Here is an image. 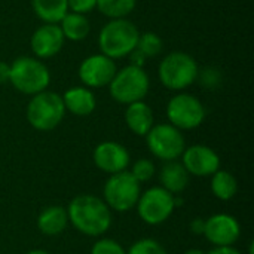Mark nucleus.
<instances>
[{
  "mask_svg": "<svg viewBox=\"0 0 254 254\" xmlns=\"http://www.w3.org/2000/svg\"><path fill=\"white\" fill-rule=\"evenodd\" d=\"M68 223L86 237H101L112 226V210L107 204L91 193L74 196L67 207Z\"/></svg>",
  "mask_w": 254,
  "mask_h": 254,
  "instance_id": "1",
  "label": "nucleus"
},
{
  "mask_svg": "<svg viewBox=\"0 0 254 254\" xmlns=\"http://www.w3.org/2000/svg\"><path fill=\"white\" fill-rule=\"evenodd\" d=\"M138 36V28L129 19H110L100 31L98 46L103 55L112 60H121L137 48Z\"/></svg>",
  "mask_w": 254,
  "mask_h": 254,
  "instance_id": "2",
  "label": "nucleus"
},
{
  "mask_svg": "<svg viewBox=\"0 0 254 254\" xmlns=\"http://www.w3.org/2000/svg\"><path fill=\"white\" fill-rule=\"evenodd\" d=\"M51 82V73L48 67L39 58L18 57L10 64L9 83L21 94L36 95L46 91Z\"/></svg>",
  "mask_w": 254,
  "mask_h": 254,
  "instance_id": "3",
  "label": "nucleus"
},
{
  "mask_svg": "<svg viewBox=\"0 0 254 254\" xmlns=\"http://www.w3.org/2000/svg\"><path fill=\"white\" fill-rule=\"evenodd\" d=\"M198 71V64L192 55L176 51L162 58L159 63L158 76L167 89L183 91L196 80Z\"/></svg>",
  "mask_w": 254,
  "mask_h": 254,
  "instance_id": "4",
  "label": "nucleus"
},
{
  "mask_svg": "<svg viewBox=\"0 0 254 254\" xmlns=\"http://www.w3.org/2000/svg\"><path fill=\"white\" fill-rule=\"evenodd\" d=\"M27 121L37 131L55 129L65 116L63 97L52 91H43L31 97L27 106Z\"/></svg>",
  "mask_w": 254,
  "mask_h": 254,
  "instance_id": "5",
  "label": "nucleus"
},
{
  "mask_svg": "<svg viewBox=\"0 0 254 254\" xmlns=\"http://www.w3.org/2000/svg\"><path fill=\"white\" fill-rule=\"evenodd\" d=\"M150 88V80L144 68L135 65H127L116 71L115 77L109 83L110 95L121 104H132L143 101Z\"/></svg>",
  "mask_w": 254,
  "mask_h": 254,
  "instance_id": "6",
  "label": "nucleus"
},
{
  "mask_svg": "<svg viewBox=\"0 0 254 254\" xmlns=\"http://www.w3.org/2000/svg\"><path fill=\"white\" fill-rule=\"evenodd\" d=\"M104 202L110 210L127 213L137 205L141 195L140 183L132 177L129 171L112 174L103 189Z\"/></svg>",
  "mask_w": 254,
  "mask_h": 254,
  "instance_id": "7",
  "label": "nucleus"
},
{
  "mask_svg": "<svg viewBox=\"0 0 254 254\" xmlns=\"http://www.w3.org/2000/svg\"><path fill=\"white\" fill-rule=\"evenodd\" d=\"M135 207L144 223L156 226L167 222L173 216L176 210V195L161 186H153L140 195Z\"/></svg>",
  "mask_w": 254,
  "mask_h": 254,
  "instance_id": "8",
  "label": "nucleus"
},
{
  "mask_svg": "<svg viewBox=\"0 0 254 254\" xmlns=\"http://www.w3.org/2000/svg\"><path fill=\"white\" fill-rule=\"evenodd\" d=\"M146 143L150 153L165 162L179 159L186 149V141L182 131L171 124L153 125L146 134Z\"/></svg>",
  "mask_w": 254,
  "mask_h": 254,
  "instance_id": "9",
  "label": "nucleus"
},
{
  "mask_svg": "<svg viewBox=\"0 0 254 254\" xmlns=\"http://www.w3.org/2000/svg\"><path fill=\"white\" fill-rule=\"evenodd\" d=\"M167 118L180 131L198 128L205 119V107L192 94H177L167 104Z\"/></svg>",
  "mask_w": 254,
  "mask_h": 254,
  "instance_id": "10",
  "label": "nucleus"
},
{
  "mask_svg": "<svg viewBox=\"0 0 254 254\" xmlns=\"http://www.w3.org/2000/svg\"><path fill=\"white\" fill-rule=\"evenodd\" d=\"M118 71L115 60L94 54L86 57L79 65V79L86 88H103L109 86Z\"/></svg>",
  "mask_w": 254,
  "mask_h": 254,
  "instance_id": "11",
  "label": "nucleus"
},
{
  "mask_svg": "<svg viewBox=\"0 0 254 254\" xmlns=\"http://www.w3.org/2000/svg\"><path fill=\"white\" fill-rule=\"evenodd\" d=\"M241 235L240 222L226 213L213 214L205 220L204 237L214 247H226L234 246Z\"/></svg>",
  "mask_w": 254,
  "mask_h": 254,
  "instance_id": "12",
  "label": "nucleus"
},
{
  "mask_svg": "<svg viewBox=\"0 0 254 254\" xmlns=\"http://www.w3.org/2000/svg\"><path fill=\"white\" fill-rule=\"evenodd\" d=\"M182 156L183 167L192 176L207 177L213 176L217 170H220L219 155L205 144H193L190 147H186Z\"/></svg>",
  "mask_w": 254,
  "mask_h": 254,
  "instance_id": "13",
  "label": "nucleus"
},
{
  "mask_svg": "<svg viewBox=\"0 0 254 254\" xmlns=\"http://www.w3.org/2000/svg\"><path fill=\"white\" fill-rule=\"evenodd\" d=\"M92 159L98 170L112 176L127 171L131 158L124 144L116 141H103L94 149Z\"/></svg>",
  "mask_w": 254,
  "mask_h": 254,
  "instance_id": "14",
  "label": "nucleus"
},
{
  "mask_svg": "<svg viewBox=\"0 0 254 254\" xmlns=\"http://www.w3.org/2000/svg\"><path fill=\"white\" fill-rule=\"evenodd\" d=\"M64 34L58 24H42L30 37V46L36 58L46 60L55 57L64 46Z\"/></svg>",
  "mask_w": 254,
  "mask_h": 254,
  "instance_id": "15",
  "label": "nucleus"
},
{
  "mask_svg": "<svg viewBox=\"0 0 254 254\" xmlns=\"http://www.w3.org/2000/svg\"><path fill=\"white\" fill-rule=\"evenodd\" d=\"M61 97L65 112H70L76 116H89L97 107L95 95L86 86L68 88Z\"/></svg>",
  "mask_w": 254,
  "mask_h": 254,
  "instance_id": "16",
  "label": "nucleus"
},
{
  "mask_svg": "<svg viewBox=\"0 0 254 254\" xmlns=\"http://www.w3.org/2000/svg\"><path fill=\"white\" fill-rule=\"evenodd\" d=\"M153 112L149 104L144 101H135L127 106L125 110V124L131 132L140 137H146V134L153 127Z\"/></svg>",
  "mask_w": 254,
  "mask_h": 254,
  "instance_id": "17",
  "label": "nucleus"
},
{
  "mask_svg": "<svg viewBox=\"0 0 254 254\" xmlns=\"http://www.w3.org/2000/svg\"><path fill=\"white\" fill-rule=\"evenodd\" d=\"M67 225V210L61 205H49L45 210H42L37 217V229L48 237H57L63 234Z\"/></svg>",
  "mask_w": 254,
  "mask_h": 254,
  "instance_id": "18",
  "label": "nucleus"
},
{
  "mask_svg": "<svg viewBox=\"0 0 254 254\" xmlns=\"http://www.w3.org/2000/svg\"><path fill=\"white\" fill-rule=\"evenodd\" d=\"M189 176L190 174L186 171L183 164L177 161H170L162 167L159 173L161 188H164L173 195L182 193L189 185Z\"/></svg>",
  "mask_w": 254,
  "mask_h": 254,
  "instance_id": "19",
  "label": "nucleus"
},
{
  "mask_svg": "<svg viewBox=\"0 0 254 254\" xmlns=\"http://www.w3.org/2000/svg\"><path fill=\"white\" fill-rule=\"evenodd\" d=\"M58 25L64 34V39H68L71 42H80L86 39L91 31V24L86 15L73 12H67L65 16L58 22Z\"/></svg>",
  "mask_w": 254,
  "mask_h": 254,
  "instance_id": "20",
  "label": "nucleus"
},
{
  "mask_svg": "<svg viewBox=\"0 0 254 254\" xmlns=\"http://www.w3.org/2000/svg\"><path fill=\"white\" fill-rule=\"evenodd\" d=\"M33 10L45 24H58L68 12L67 0H31Z\"/></svg>",
  "mask_w": 254,
  "mask_h": 254,
  "instance_id": "21",
  "label": "nucleus"
},
{
  "mask_svg": "<svg viewBox=\"0 0 254 254\" xmlns=\"http://www.w3.org/2000/svg\"><path fill=\"white\" fill-rule=\"evenodd\" d=\"M211 192L220 201H231L238 192V182L229 171L217 170L211 176Z\"/></svg>",
  "mask_w": 254,
  "mask_h": 254,
  "instance_id": "22",
  "label": "nucleus"
},
{
  "mask_svg": "<svg viewBox=\"0 0 254 254\" xmlns=\"http://www.w3.org/2000/svg\"><path fill=\"white\" fill-rule=\"evenodd\" d=\"M137 0H97V9L110 19L125 18L135 9Z\"/></svg>",
  "mask_w": 254,
  "mask_h": 254,
  "instance_id": "23",
  "label": "nucleus"
},
{
  "mask_svg": "<svg viewBox=\"0 0 254 254\" xmlns=\"http://www.w3.org/2000/svg\"><path fill=\"white\" fill-rule=\"evenodd\" d=\"M137 49L146 58H155L162 51V39L153 31L140 33L138 42H137Z\"/></svg>",
  "mask_w": 254,
  "mask_h": 254,
  "instance_id": "24",
  "label": "nucleus"
},
{
  "mask_svg": "<svg viewBox=\"0 0 254 254\" xmlns=\"http://www.w3.org/2000/svg\"><path fill=\"white\" fill-rule=\"evenodd\" d=\"M129 173H131L132 177L141 185V183H144V182H149V180L155 176L156 167H155V164H153L150 159H147V158H140L138 161L134 162V165H132V168H131Z\"/></svg>",
  "mask_w": 254,
  "mask_h": 254,
  "instance_id": "25",
  "label": "nucleus"
},
{
  "mask_svg": "<svg viewBox=\"0 0 254 254\" xmlns=\"http://www.w3.org/2000/svg\"><path fill=\"white\" fill-rule=\"evenodd\" d=\"M127 254H168L167 250L156 241L152 238H143L135 241Z\"/></svg>",
  "mask_w": 254,
  "mask_h": 254,
  "instance_id": "26",
  "label": "nucleus"
},
{
  "mask_svg": "<svg viewBox=\"0 0 254 254\" xmlns=\"http://www.w3.org/2000/svg\"><path fill=\"white\" fill-rule=\"evenodd\" d=\"M91 254H127V252L118 241L110 238H103L92 246Z\"/></svg>",
  "mask_w": 254,
  "mask_h": 254,
  "instance_id": "27",
  "label": "nucleus"
},
{
  "mask_svg": "<svg viewBox=\"0 0 254 254\" xmlns=\"http://www.w3.org/2000/svg\"><path fill=\"white\" fill-rule=\"evenodd\" d=\"M68 12L86 15L97 7V0H67Z\"/></svg>",
  "mask_w": 254,
  "mask_h": 254,
  "instance_id": "28",
  "label": "nucleus"
},
{
  "mask_svg": "<svg viewBox=\"0 0 254 254\" xmlns=\"http://www.w3.org/2000/svg\"><path fill=\"white\" fill-rule=\"evenodd\" d=\"M129 65H135V67H141V68H144V64H146V61H147V58L135 48L129 55Z\"/></svg>",
  "mask_w": 254,
  "mask_h": 254,
  "instance_id": "29",
  "label": "nucleus"
},
{
  "mask_svg": "<svg viewBox=\"0 0 254 254\" xmlns=\"http://www.w3.org/2000/svg\"><path fill=\"white\" fill-rule=\"evenodd\" d=\"M9 77H10V64L0 61V85L9 83Z\"/></svg>",
  "mask_w": 254,
  "mask_h": 254,
  "instance_id": "30",
  "label": "nucleus"
},
{
  "mask_svg": "<svg viewBox=\"0 0 254 254\" xmlns=\"http://www.w3.org/2000/svg\"><path fill=\"white\" fill-rule=\"evenodd\" d=\"M204 228H205V220L201 217L190 222V231L195 235H204Z\"/></svg>",
  "mask_w": 254,
  "mask_h": 254,
  "instance_id": "31",
  "label": "nucleus"
},
{
  "mask_svg": "<svg viewBox=\"0 0 254 254\" xmlns=\"http://www.w3.org/2000/svg\"><path fill=\"white\" fill-rule=\"evenodd\" d=\"M207 254H241L234 246H226V247H214L213 250L207 252Z\"/></svg>",
  "mask_w": 254,
  "mask_h": 254,
  "instance_id": "32",
  "label": "nucleus"
},
{
  "mask_svg": "<svg viewBox=\"0 0 254 254\" xmlns=\"http://www.w3.org/2000/svg\"><path fill=\"white\" fill-rule=\"evenodd\" d=\"M185 254H207V252H204L201 249H190V250H188Z\"/></svg>",
  "mask_w": 254,
  "mask_h": 254,
  "instance_id": "33",
  "label": "nucleus"
},
{
  "mask_svg": "<svg viewBox=\"0 0 254 254\" xmlns=\"http://www.w3.org/2000/svg\"><path fill=\"white\" fill-rule=\"evenodd\" d=\"M27 254H49L48 252H45V250H40V249H36V250H30Z\"/></svg>",
  "mask_w": 254,
  "mask_h": 254,
  "instance_id": "34",
  "label": "nucleus"
},
{
  "mask_svg": "<svg viewBox=\"0 0 254 254\" xmlns=\"http://www.w3.org/2000/svg\"><path fill=\"white\" fill-rule=\"evenodd\" d=\"M249 254H254V243H252L249 247Z\"/></svg>",
  "mask_w": 254,
  "mask_h": 254,
  "instance_id": "35",
  "label": "nucleus"
}]
</instances>
